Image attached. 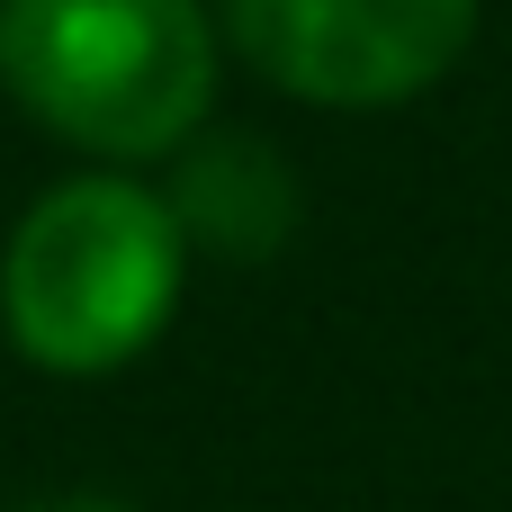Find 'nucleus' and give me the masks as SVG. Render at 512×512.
Listing matches in <instances>:
<instances>
[{
    "mask_svg": "<svg viewBox=\"0 0 512 512\" xmlns=\"http://www.w3.org/2000/svg\"><path fill=\"white\" fill-rule=\"evenodd\" d=\"M189 234L126 171L54 180L0 252V324L45 378H108L144 360L180 306Z\"/></svg>",
    "mask_w": 512,
    "mask_h": 512,
    "instance_id": "f03ea898",
    "label": "nucleus"
},
{
    "mask_svg": "<svg viewBox=\"0 0 512 512\" xmlns=\"http://www.w3.org/2000/svg\"><path fill=\"white\" fill-rule=\"evenodd\" d=\"M225 45L306 108L423 99L477 36V0H207Z\"/></svg>",
    "mask_w": 512,
    "mask_h": 512,
    "instance_id": "7ed1b4c3",
    "label": "nucleus"
},
{
    "mask_svg": "<svg viewBox=\"0 0 512 512\" xmlns=\"http://www.w3.org/2000/svg\"><path fill=\"white\" fill-rule=\"evenodd\" d=\"M216 72L225 27L207 0H0V90L117 171L207 135Z\"/></svg>",
    "mask_w": 512,
    "mask_h": 512,
    "instance_id": "f257e3e1",
    "label": "nucleus"
},
{
    "mask_svg": "<svg viewBox=\"0 0 512 512\" xmlns=\"http://www.w3.org/2000/svg\"><path fill=\"white\" fill-rule=\"evenodd\" d=\"M18 512H144V504H126V495H99V486H72V495H36V504H18Z\"/></svg>",
    "mask_w": 512,
    "mask_h": 512,
    "instance_id": "39448f33",
    "label": "nucleus"
},
{
    "mask_svg": "<svg viewBox=\"0 0 512 512\" xmlns=\"http://www.w3.org/2000/svg\"><path fill=\"white\" fill-rule=\"evenodd\" d=\"M171 225L189 234V252H216V261H270L288 234H297V171L270 135L252 126H225V135H189L180 144V171L162 189Z\"/></svg>",
    "mask_w": 512,
    "mask_h": 512,
    "instance_id": "20e7f679",
    "label": "nucleus"
}]
</instances>
